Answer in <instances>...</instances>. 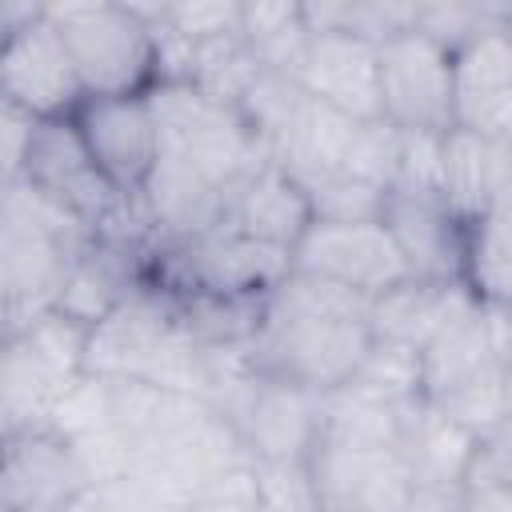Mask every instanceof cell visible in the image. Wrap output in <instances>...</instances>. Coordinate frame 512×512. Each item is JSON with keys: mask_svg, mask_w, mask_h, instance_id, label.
<instances>
[{"mask_svg": "<svg viewBox=\"0 0 512 512\" xmlns=\"http://www.w3.org/2000/svg\"><path fill=\"white\" fill-rule=\"evenodd\" d=\"M432 404L480 440V436H488L492 428L504 424V368H488V372L472 376L468 384H460L456 392H448L444 400H432Z\"/></svg>", "mask_w": 512, "mask_h": 512, "instance_id": "29", "label": "cell"}, {"mask_svg": "<svg viewBox=\"0 0 512 512\" xmlns=\"http://www.w3.org/2000/svg\"><path fill=\"white\" fill-rule=\"evenodd\" d=\"M372 296L344 288L336 280H324L316 272L292 268L272 292H268V312L272 316H300V320H360L368 324Z\"/></svg>", "mask_w": 512, "mask_h": 512, "instance_id": "23", "label": "cell"}, {"mask_svg": "<svg viewBox=\"0 0 512 512\" xmlns=\"http://www.w3.org/2000/svg\"><path fill=\"white\" fill-rule=\"evenodd\" d=\"M476 436L444 416L432 400H412L400 412V452L424 488H464Z\"/></svg>", "mask_w": 512, "mask_h": 512, "instance_id": "17", "label": "cell"}, {"mask_svg": "<svg viewBox=\"0 0 512 512\" xmlns=\"http://www.w3.org/2000/svg\"><path fill=\"white\" fill-rule=\"evenodd\" d=\"M240 36L264 72L284 76L300 72L304 52L312 44L304 12L292 0H240Z\"/></svg>", "mask_w": 512, "mask_h": 512, "instance_id": "20", "label": "cell"}, {"mask_svg": "<svg viewBox=\"0 0 512 512\" xmlns=\"http://www.w3.org/2000/svg\"><path fill=\"white\" fill-rule=\"evenodd\" d=\"M352 132H356V120L340 116L336 108H328V104H320L304 92L296 116L288 120L280 140L268 148V160L280 164L284 172H292L304 184V180L340 172L344 152L352 144Z\"/></svg>", "mask_w": 512, "mask_h": 512, "instance_id": "19", "label": "cell"}, {"mask_svg": "<svg viewBox=\"0 0 512 512\" xmlns=\"http://www.w3.org/2000/svg\"><path fill=\"white\" fill-rule=\"evenodd\" d=\"M72 124L96 160V168L124 196H140L156 160H160V128L148 104V92L136 96H88Z\"/></svg>", "mask_w": 512, "mask_h": 512, "instance_id": "6", "label": "cell"}, {"mask_svg": "<svg viewBox=\"0 0 512 512\" xmlns=\"http://www.w3.org/2000/svg\"><path fill=\"white\" fill-rule=\"evenodd\" d=\"M80 376H64L48 368L24 340L4 336V356H0V416H4V436L12 432H36L52 424V412L68 396V388Z\"/></svg>", "mask_w": 512, "mask_h": 512, "instance_id": "18", "label": "cell"}, {"mask_svg": "<svg viewBox=\"0 0 512 512\" xmlns=\"http://www.w3.org/2000/svg\"><path fill=\"white\" fill-rule=\"evenodd\" d=\"M296 80L312 100L336 108L356 124L380 120V48L364 36L352 32L312 36Z\"/></svg>", "mask_w": 512, "mask_h": 512, "instance_id": "13", "label": "cell"}, {"mask_svg": "<svg viewBox=\"0 0 512 512\" xmlns=\"http://www.w3.org/2000/svg\"><path fill=\"white\" fill-rule=\"evenodd\" d=\"M460 512H512V488L508 484H464Z\"/></svg>", "mask_w": 512, "mask_h": 512, "instance_id": "36", "label": "cell"}, {"mask_svg": "<svg viewBox=\"0 0 512 512\" xmlns=\"http://www.w3.org/2000/svg\"><path fill=\"white\" fill-rule=\"evenodd\" d=\"M164 24L176 28L192 44H208L220 36L240 32V0H188V4H164Z\"/></svg>", "mask_w": 512, "mask_h": 512, "instance_id": "31", "label": "cell"}, {"mask_svg": "<svg viewBox=\"0 0 512 512\" xmlns=\"http://www.w3.org/2000/svg\"><path fill=\"white\" fill-rule=\"evenodd\" d=\"M80 488L84 476L64 436L48 428L4 436L0 512H60Z\"/></svg>", "mask_w": 512, "mask_h": 512, "instance_id": "14", "label": "cell"}, {"mask_svg": "<svg viewBox=\"0 0 512 512\" xmlns=\"http://www.w3.org/2000/svg\"><path fill=\"white\" fill-rule=\"evenodd\" d=\"M256 512H320V488L308 460H252Z\"/></svg>", "mask_w": 512, "mask_h": 512, "instance_id": "26", "label": "cell"}, {"mask_svg": "<svg viewBox=\"0 0 512 512\" xmlns=\"http://www.w3.org/2000/svg\"><path fill=\"white\" fill-rule=\"evenodd\" d=\"M312 200L304 192V184L284 172L272 160L252 164L240 180H232L220 196V220L216 228L252 236L260 244L272 248H296L300 236L312 228Z\"/></svg>", "mask_w": 512, "mask_h": 512, "instance_id": "11", "label": "cell"}, {"mask_svg": "<svg viewBox=\"0 0 512 512\" xmlns=\"http://www.w3.org/2000/svg\"><path fill=\"white\" fill-rule=\"evenodd\" d=\"M500 20H504V4H416L412 28L456 52Z\"/></svg>", "mask_w": 512, "mask_h": 512, "instance_id": "30", "label": "cell"}, {"mask_svg": "<svg viewBox=\"0 0 512 512\" xmlns=\"http://www.w3.org/2000/svg\"><path fill=\"white\" fill-rule=\"evenodd\" d=\"M440 168H444V132H404L396 192L440 196Z\"/></svg>", "mask_w": 512, "mask_h": 512, "instance_id": "32", "label": "cell"}, {"mask_svg": "<svg viewBox=\"0 0 512 512\" xmlns=\"http://www.w3.org/2000/svg\"><path fill=\"white\" fill-rule=\"evenodd\" d=\"M320 512H332V508H320Z\"/></svg>", "mask_w": 512, "mask_h": 512, "instance_id": "41", "label": "cell"}, {"mask_svg": "<svg viewBox=\"0 0 512 512\" xmlns=\"http://www.w3.org/2000/svg\"><path fill=\"white\" fill-rule=\"evenodd\" d=\"M176 328V300L152 284L148 276L124 296L116 312H108L88 332L84 352V376L96 380H128L140 376L148 356L160 348V340Z\"/></svg>", "mask_w": 512, "mask_h": 512, "instance_id": "12", "label": "cell"}, {"mask_svg": "<svg viewBox=\"0 0 512 512\" xmlns=\"http://www.w3.org/2000/svg\"><path fill=\"white\" fill-rule=\"evenodd\" d=\"M400 144H404V132L396 124H388L384 116L364 120L352 132V144L344 152L340 172H348V176H356L380 192H392L396 176H400Z\"/></svg>", "mask_w": 512, "mask_h": 512, "instance_id": "25", "label": "cell"}, {"mask_svg": "<svg viewBox=\"0 0 512 512\" xmlns=\"http://www.w3.org/2000/svg\"><path fill=\"white\" fill-rule=\"evenodd\" d=\"M452 92V128L512 144V36L504 20L452 52Z\"/></svg>", "mask_w": 512, "mask_h": 512, "instance_id": "10", "label": "cell"}, {"mask_svg": "<svg viewBox=\"0 0 512 512\" xmlns=\"http://www.w3.org/2000/svg\"><path fill=\"white\" fill-rule=\"evenodd\" d=\"M504 24H508V36H512V4H508V16H504Z\"/></svg>", "mask_w": 512, "mask_h": 512, "instance_id": "40", "label": "cell"}, {"mask_svg": "<svg viewBox=\"0 0 512 512\" xmlns=\"http://www.w3.org/2000/svg\"><path fill=\"white\" fill-rule=\"evenodd\" d=\"M304 192L312 200V216L316 220H332V224H360V220H380L384 212V196L380 188L348 176V172H328L316 180H304Z\"/></svg>", "mask_w": 512, "mask_h": 512, "instance_id": "28", "label": "cell"}, {"mask_svg": "<svg viewBox=\"0 0 512 512\" xmlns=\"http://www.w3.org/2000/svg\"><path fill=\"white\" fill-rule=\"evenodd\" d=\"M476 292L468 284H428V280H404L388 292H380L368 308V332L376 340L408 344L424 352L440 332H448L456 320L476 312Z\"/></svg>", "mask_w": 512, "mask_h": 512, "instance_id": "16", "label": "cell"}, {"mask_svg": "<svg viewBox=\"0 0 512 512\" xmlns=\"http://www.w3.org/2000/svg\"><path fill=\"white\" fill-rule=\"evenodd\" d=\"M36 116L4 104L0 112V140H4V180H16L20 168H24V156H28V144H32V132H36Z\"/></svg>", "mask_w": 512, "mask_h": 512, "instance_id": "34", "label": "cell"}, {"mask_svg": "<svg viewBox=\"0 0 512 512\" xmlns=\"http://www.w3.org/2000/svg\"><path fill=\"white\" fill-rule=\"evenodd\" d=\"M292 268L316 272V276L356 288L372 300L380 292L412 280L384 220H360V224L312 220V228L292 248Z\"/></svg>", "mask_w": 512, "mask_h": 512, "instance_id": "8", "label": "cell"}, {"mask_svg": "<svg viewBox=\"0 0 512 512\" xmlns=\"http://www.w3.org/2000/svg\"><path fill=\"white\" fill-rule=\"evenodd\" d=\"M476 316L484 324V336H488V348L496 356L500 368H512V304L504 300H480L476 304Z\"/></svg>", "mask_w": 512, "mask_h": 512, "instance_id": "35", "label": "cell"}, {"mask_svg": "<svg viewBox=\"0 0 512 512\" xmlns=\"http://www.w3.org/2000/svg\"><path fill=\"white\" fill-rule=\"evenodd\" d=\"M48 20L60 28L88 96H136L156 84V40L136 4L64 0L48 4Z\"/></svg>", "mask_w": 512, "mask_h": 512, "instance_id": "2", "label": "cell"}, {"mask_svg": "<svg viewBox=\"0 0 512 512\" xmlns=\"http://www.w3.org/2000/svg\"><path fill=\"white\" fill-rule=\"evenodd\" d=\"M292 272V252L228 228H204L176 240H152L144 276L168 296H268Z\"/></svg>", "mask_w": 512, "mask_h": 512, "instance_id": "1", "label": "cell"}, {"mask_svg": "<svg viewBox=\"0 0 512 512\" xmlns=\"http://www.w3.org/2000/svg\"><path fill=\"white\" fill-rule=\"evenodd\" d=\"M464 284L476 292V300L512 304V232L504 224L480 220L472 228V252H468Z\"/></svg>", "mask_w": 512, "mask_h": 512, "instance_id": "27", "label": "cell"}, {"mask_svg": "<svg viewBox=\"0 0 512 512\" xmlns=\"http://www.w3.org/2000/svg\"><path fill=\"white\" fill-rule=\"evenodd\" d=\"M420 360H424V400H444L448 392H456L472 376H480L488 368H500L476 312L456 320L448 332H440L420 352Z\"/></svg>", "mask_w": 512, "mask_h": 512, "instance_id": "22", "label": "cell"}, {"mask_svg": "<svg viewBox=\"0 0 512 512\" xmlns=\"http://www.w3.org/2000/svg\"><path fill=\"white\" fill-rule=\"evenodd\" d=\"M400 412L404 404H388L356 384H340L324 392L320 440L348 448H400Z\"/></svg>", "mask_w": 512, "mask_h": 512, "instance_id": "21", "label": "cell"}, {"mask_svg": "<svg viewBox=\"0 0 512 512\" xmlns=\"http://www.w3.org/2000/svg\"><path fill=\"white\" fill-rule=\"evenodd\" d=\"M368 344L372 332L360 320H300L268 312L248 344V360L260 376L332 392L356 376Z\"/></svg>", "mask_w": 512, "mask_h": 512, "instance_id": "3", "label": "cell"}, {"mask_svg": "<svg viewBox=\"0 0 512 512\" xmlns=\"http://www.w3.org/2000/svg\"><path fill=\"white\" fill-rule=\"evenodd\" d=\"M464 484H508L512 488V424L508 420L476 440Z\"/></svg>", "mask_w": 512, "mask_h": 512, "instance_id": "33", "label": "cell"}, {"mask_svg": "<svg viewBox=\"0 0 512 512\" xmlns=\"http://www.w3.org/2000/svg\"><path fill=\"white\" fill-rule=\"evenodd\" d=\"M440 196L444 204L480 224L512 204V144L488 140L464 128L444 132V168H440Z\"/></svg>", "mask_w": 512, "mask_h": 512, "instance_id": "15", "label": "cell"}, {"mask_svg": "<svg viewBox=\"0 0 512 512\" xmlns=\"http://www.w3.org/2000/svg\"><path fill=\"white\" fill-rule=\"evenodd\" d=\"M504 420L512 424V368H504Z\"/></svg>", "mask_w": 512, "mask_h": 512, "instance_id": "38", "label": "cell"}, {"mask_svg": "<svg viewBox=\"0 0 512 512\" xmlns=\"http://www.w3.org/2000/svg\"><path fill=\"white\" fill-rule=\"evenodd\" d=\"M348 384H356L388 404H412V400H424V360L408 344L372 336V344Z\"/></svg>", "mask_w": 512, "mask_h": 512, "instance_id": "24", "label": "cell"}, {"mask_svg": "<svg viewBox=\"0 0 512 512\" xmlns=\"http://www.w3.org/2000/svg\"><path fill=\"white\" fill-rule=\"evenodd\" d=\"M488 220H496V224H504V228L512 232V204H508V208H500V212H496V216H488Z\"/></svg>", "mask_w": 512, "mask_h": 512, "instance_id": "39", "label": "cell"}, {"mask_svg": "<svg viewBox=\"0 0 512 512\" xmlns=\"http://www.w3.org/2000/svg\"><path fill=\"white\" fill-rule=\"evenodd\" d=\"M320 504L332 512H404L416 476L400 448H348L320 440L308 456Z\"/></svg>", "mask_w": 512, "mask_h": 512, "instance_id": "9", "label": "cell"}, {"mask_svg": "<svg viewBox=\"0 0 512 512\" xmlns=\"http://www.w3.org/2000/svg\"><path fill=\"white\" fill-rule=\"evenodd\" d=\"M456 112L452 52L408 28L380 44V116L400 132H448Z\"/></svg>", "mask_w": 512, "mask_h": 512, "instance_id": "5", "label": "cell"}, {"mask_svg": "<svg viewBox=\"0 0 512 512\" xmlns=\"http://www.w3.org/2000/svg\"><path fill=\"white\" fill-rule=\"evenodd\" d=\"M404 268L412 280L428 284H464L468 276V252H472V228L460 220L444 196L424 192H388L380 212Z\"/></svg>", "mask_w": 512, "mask_h": 512, "instance_id": "7", "label": "cell"}, {"mask_svg": "<svg viewBox=\"0 0 512 512\" xmlns=\"http://www.w3.org/2000/svg\"><path fill=\"white\" fill-rule=\"evenodd\" d=\"M88 100L76 60L48 20V4L24 28L0 36V104H12L36 120H72Z\"/></svg>", "mask_w": 512, "mask_h": 512, "instance_id": "4", "label": "cell"}, {"mask_svg": "<svg viewBox=\"0 0 512 512\" xmlns=\"http://www.w3.org/2000/svg\"><path fill=\"white\" fill-rule=\"evenodd\" d=\"M460 492L464 488H424V484H416L404 512H460Z\"/></svg>", "mask_w": 512, "mask_h": 512, "instance_id": "37", "label": "cell"}]
</instances>
